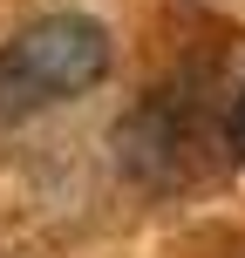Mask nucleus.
Returning <instances> with one entry per match:
<instances>
[{"label": "nucleus", "instance_id": "f257e3e1", "mask_svg": "<svg viewBox=\"0 0 245 258\" xmlns=\"http://www.w3.org/2000/svg\"><path fill=\"white\" fill-rule=\"evenodd\" d=\"M109 75V27L89 14H41L0 48V122L95 89Z\"/></svg>", "mask_w": 245, "mask_h": 258}, {"label": "nucleus", "instance_id": "f03ea898", "mask_svg": "<svg viewBox=\"0 0 245 258\" xmlns=\"http://www.w3.org/2000/svg\"><path fill=\"white\" fill-rule=\"evenodd\" d=\"M238 143H245V95H238Z\"/></svg>", "mask_w": 245, "mask_h": 258}]
</instances>
